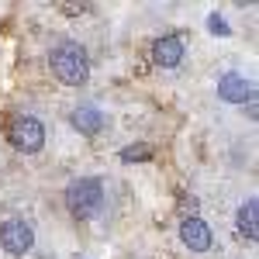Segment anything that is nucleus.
Wrapping results in <instances>:
<instances>
[{"label": "nucleus", "instance_id": "f257e3e1", "mask_svg": "<svg viewBox=\"0 0 259 259\" xmlns=\"http://www.w3.org/2000/svg\"><path fill=\"white\" fill-rule=\"evenodd\" d=\"M49 66H52V76L66 87H83L90 80V56L80 41H59L49 52Z\"/></svg>", "mask_w": 259, "mask_h": 259}, {"label": "nucleus", "instance_id": "f03ea898", "mask_svg": "<svg viewBox=\"0 0 259 259\" xmlns=\"http://www.w3.org/2000/svg\"><path fill=\"white\" fill-rule=\"evenodd\" d=\"M66 207L76 214L80 221H90L104 211V183L97 177H83L73 180L66 187Z\"/></svg>", "mask_w": 259, "mask_h": 259}, {"label": "nucleus", "instance_id": "7ed1b4c3", "mask_svg": "<svg viewBox=\"0 0 259 259\" xmlns=\"http://www.w3.org/2000/svg\"><path fill=\"white\" fill-rule=\"evenodd\" d=\"M7 142L18 152L31 156V152H38L41 145H45V124L35 114H18V118H11V124H7Z\"/></svg>", "mask_w": 259, "mask_h": 259}, {"label": "nucleus", "instance_id": "20e7f679", "mask_svg": "<svg viewBox=\"0 0 259 259\" xmlns=\"http://www.w3.org/2000/svg\"><path fill=\"white\" fill-rule=\"evenodd\" d=\"M0 245H4L11 256H24V252L35 245V228L24 218H7L0 225Z\"/></svg>", "mask_w": 259, "mask_h": 259}, {"label": "nucleus", "instance_id": "39448f33", "mask_svg": "<svg viewBox=\"0 0 259 259\" xmlns=\"http://www.w3.org/2000/svg\"><path fill=\"white\" fill-rule=\"evenodd\" d=\"M180 239L190 252H207L211 249V228L204 225L200 218H187L180 225Z\"/></svg>", "mask_w": 259, "mask_h": 259}, {"label": "nucleus", "instance_id": "423d86ee", "mask_svg": "<svg viewBox=\"0 0 259 259\" xmlns=\"http://www.w3.org/2000/svg\"><path fill=\"white\" fill-rule=\"evenodd\" d=\"M218 97L228 100V104H245L252 97V83L245 80L242 73H225L218 80Z\"/></svg>", "mask_w": 259, "mask_h": 259}, {"label": "nucleus", "instance_id": "0eeeda50", "mask_svg": "<svg viewBox=\"0 0 259 259\" xmlns=\"http://www.w3.org/2000/svg\"><path fill=\"white\" fill-rule=\"evenodd\" d=\"M152 59H156V66H162V69H177L180 62H183V41H180L177 35H162V38L152 45Z\"/></svg>", "mask_w": 259, "mask_h": 259}, {"label": "nucleus", "instance_id": "6e6552de", "mask_svg": "<svg viewBox=\"0 0 259 259\" xmlns=\"http://www.w3.org/2000/svg\"><path fill=\"white\" fill-rule=\"evenodd\" d=\"M256 218H259V204H256V197H249L239 207V235L242 239H249V242L259 239V221Z\"/></svg>", "mask_w": 259, "mask_h": 259}, {"label": "nucleus", "instance_id": "1a4fd4ad", "mask_svg": "<svg viewBox=\"0 0 259 259\" xmlns=\"http://www.w3.org/2000/svg\"><path fill=\"white\" fill-rule=\"evenodd\" d=\"M73 128L76 132H83V135H97L100 132V124H104V114H100L97 107H90V104H83V107H76L73 111Z\"/></svg>", "mask_w": 259, "mask_h": 259}, {"label": "nucleus", "instance_id": "9d476101", "mask_svg": "<svg viewBox=\"0 0 259 259\" xmlns=\"http://www.w3.org/2000/svg\"><path fill=\"white\" fill-rule=\"evenodd\" d=\"M121 159L124 162H145V159H152V145H145V142H139V145H124L121 149Z\"/></svg>", "mask_w": 259, "mask_h": 259}, {"label": "nucleus", "instance_id": "9b49d317", "mask_svg": "<svg viewBox=\"0 0 259 259\" xmlns=\"http://www.w3.org/2000/svg\"><path fill=\"white\" fill-rule=\"evenodd\" d=\"M207 28H211V31H221V35H228V24H225V18H221V14H211Z\"/></svg>", "mask_w": 259, "mask_h": 259}]
</instances>
